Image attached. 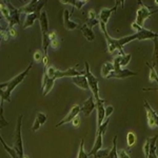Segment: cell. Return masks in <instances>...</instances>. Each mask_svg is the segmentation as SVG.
Wrapping results in <instances>:
<instances>
[{"label":"cell","mask_w":158,"mask_h":158,"mask_svg":"<svg viewBox=\"0 0 158 158\" xmlns=\"http://www.w3.org/2000/svg\"><path fill=\"white\" fill-rule=\"evenodd\" d=\"M119 3H121V2H116L115 6L113 7H110V9L109 7H104V9L101 10L100 13H99V17H98L99 25H100V29L102 33L106 32V24H108L110 17H111V15L117 10V6H118Z\"/></svg>","instance_id":"10"},{"label":"cell","mask_w":158,"mask_h":158,"mask_svg":"<svg viewBox=\"0 0 158 158\" xmlns=\"http://www.w3.org/2000/svg\"><path fill=\"white\" fill-rule=\"evenodd\" d=\"M138 3H139L140 7L137 10L135 23H136L137 25H139V27H143L144 21H146L147 19H149L153 14L157 13L158 10H156V11H150L149 7H148L147 6H144V3L142 1H138Z\"/></svg>","instance_id":"8"},{"label":"cell","mask_w":158,"mask_h":158,"mask_svg":"<svg viewBox=\"0 0 158 158\" xmlns=\"http://www.w3.org/2000/svg\"><path fill=\"white\" fill-rule=\"evenodd\" d=\"M0 121H1V128H3V127H6L9 124V121L6 120V118H4V114H3V100H1V102H0Z\"/></svg>","instance_id":"32"},{"label":"cell","mask_w":158,"mask_h":158,"mask_svg":"<svg viewBox=\"0 0 158 158\" xmlns=\"http://www.w3.org/2000/svg\"><path fill=\"white\" fill-rule=\"evenodd\" d=\"M104 135L102 133H97L96 134V139H95V142H94V146L92 148V150L90 152L88 153L89 156H94V155L97 153L99 150H101L102 148V138H103Z\"/></svg>","instance_id":"18"},{"label":"cell","mask_w":158,"mask_h":158,"mask_svg":"<svg viewBox=\"0 0 158 158\" xmlns=\"http://www.w3.org/2000/svg\"><path fill=\"white\" fill-rule=\"evenodd\" d=\"M153 42H154V51H153V54H152V59L149 63L152 67L157 68L158 67V38L153 39Z\"/></svg>","instance_id":"23"},{"label":"cell","mask_w":158,"mask_h":158,"mask_svg":"<svg viewBox=\"0 0 158 158\" xmlns=\"http://www.w3.org/2000/svg\"><path fill=\"white\" fill-rule=\"evenodd\" d=\"M147 119H148V126H149L150 129H154V128H157L156 126V122H155L154 118L152 117V115L150 113L147 112Z\"/></svg>","instance_id":"36"},{"label":"cell","mask_w":158,"mask_h":158,"mask_svg":"<svg viewBox=\"0 0 158 158\" xmlns=\"http://www.w3.org/2000/svg\"><path fill=\"white\" fill-rule=\"evenodd\" d=\"M6 4L7 6L10 10V17L9 19L6 20L7 22V27H14L16 24H19L20 22V12H19V9H16L13 4L11 3L10 1H4Z\"/></svg>","instance_id":"11"},{"label":"cell","mask_w":158,"mask_h":158,"mask_svg":"<svg viewBox=\"0 0 158 158\" xmlns=\"http://www.w3.org/2000/svg\"><path fill=\"white\" fill-rule=\"evenodd\" d=\"M38 20H39V25L42 35V51L45 57H48V49H49V45H51V40L49 32V19H48L47 12L42 11Z\"/></svg>","instance_id":"4"},{"label":"cell","mask_w":158,"mask_h":158,"mask_svg":"<svg viewBox=\"0 0 158 158\" xmlns=\"http://www.w3.org/2000/svg\"><path fill=\"white\" fill-rule=\"evenodd\" d=\"M85 77L88 79V82H89V86H90V90L93 93V97L95 99L96 102H98L99 100H101V98L99 97V85H98V78L95 77V76L92 74L91 70H90V65H89L88 61L85 62Z\"/></svg>","instance_id":"7"},{"label":"cell","mask_w":158,"mask_h":158,"mask_svg":"<svg viewBox=\"0 0 158 158\" xmlns=\"http://www.w3.org/2000/svg\"><path fill=\"white\" fill-rule=\"evenodd\" d=\"M113 64H114V71L106 77V79H111V78L123 79V78H128L131 77V76L137 75V73L133 72V71H130L128 69H122L120 67V55L116 56L114 58Z\"/></svg>","instance_id":"6"},{"label":"cell","mask_w":158,"mask_h":158,"mask_svg":"<svg viewBox=\"0 0 158 158\" xmlns=\"http://www.w3.org/2000/svg\"><path fill=\"white\" fill-rule=\"evenodd\" d=\"M83 75V72H79L75 68H71L67 71H60L54 67H44V73L42 78V90L43 96L48 95L54 86L56 79L63 77H76V76Z\"/></svg>","instance_id":"1"},{"label":"cell","mask_w":158,"mask_h":158,"mask_svg":"<svg viewBox=\"0 0 158 158\" xmlns=\"http://www.w3.org/2000/svg\"><path fill=\"white\" fill-rule=\"evenodd\" d=\"M104 37H106V44H108V52L109 53H114L116 52V51H118L119 53H120V56H124L123 50H122V48H120V45H119L118 43V39H115V38L111 37L110 35L108 34V31L106 32L103 33Z\"/></svg>","instance_id":"12"},{"label":"cell","mask_w":158,"mask_h":158,"mask_svg":"<svg viewBox=\"0 0 158 158\" xmlns=\"http://www.w3.org/2000/svg\"><path fill=\"white\" fill-rule=\"evenodd\" d=\"M99 23V19L96 15V12L94 10H90L89 11V16H88V19H86V22L85 24L88 25L90 29H93L94 27H96Z\"/></svg>","instance_id":"20"},{"label":"cell","mask_w":158,"mask_h":158,"mask_svg":"<svg viewBox=\"0 0 158 158\" xmlns=\"http://www.w3.org/2000/svg\"><path fill=\"white\" fill-rule=\"evenodd\" d=\"M60 2L62 4H71V6H73V10L75 9V7L80 10L88 1H86V0H65V1L64 0H61Z\"/></svg>","instance_id":"25"},{"label":"cell","mask_w":158,"mask_h":158,"mask_svg":"<svg viewBox=\"0 0 158 158\" xmlns=\"http://www.w3.org/2000/svg\"><path fill=\"white\" fill-rule=\"evenodd\" d=\"M32 67H33V62H30V64L27 65V68L25 69L23 72H21L17 76H15V77L12 78L11 80H9V81H6V82L1 83V85H0V90H1L0 91V97H1V100L7 101V102L11 101L12 92L15 90V88H17V86H18L20 83L24 80L27 75H29Z\"/></svg>","instance_id":"2"},{"label":"cell","mask_w":158,"mask_h":158,"mask_svg":"<svg viewBox=\"0 0 158 158\" xmlns=\"http://www.w3.org/2000/svg\"><path fill=\"white\" fill-rule=\"evenodd\" d=\"M118 158H130V156L124 150H120L118 151Z\"/></svg>","instance_id":"40"},{"label":"cell","mask_w":158,"mask_h":158,"mask_svg":"<svg viewBox=\"0 0 158 158\" xmlns=\"http://www.w3.org/2000/svg\"><path fill=\"white\" fill-rule=\"evenodd\" d=\"M158 139V136L155 135L154 137L150 138V151H149V155H148L147 158H158L157 154H156V141Z\"/></svg>","instance_id":"24"},{"label":"cell","mask_w":158,"mask_h":158,"mask_svg":"<svg viewBox=\"0 0 158 158\" xmlns=\"http://www.w3.org/2000/svg\"><path fill=\"white\" fill-rule=\"evenodd\" d=\"M72 123H73V127H75V128H78L79 124H80V118H79L78 116L75 117V118H74V120L72 121Z\"/></svg>","instance_id":"41"},{"label":"cell","mask_w":158,"mask_h":158,"mask_svg":"<svg viewBox=\"0 0 158 158\" xmlns=\"http://www.w3.org/2000/svg\"><path fill=\"white\" fill-rule=\"evenodd\" d=\"M127 141H128L129 148L134 146L135 142H136V135H135L134 132H129L128 135H127Z\"/></svg>","instance_id":"30"},{"label":"cell","mask_w":158,"mask_h":158,"mask_svg":"<svg viewBox=\"0 0 158 158\" xmlns=\"http://www.w3.org/2000/svg\"><path fill=\"white\" fill-rule=\"evenodd\" d=\"M143 104H144V109H146V111L148 112V113L151 114L152 117L154 118L155 122H156V126H157V128H158V114L154 111V110H153V108H152L151 106H150V103L148 102L147 100H144Z\"/></svg>","instance_id":"28"},{"label":"cell","mask_w":158,"mask_h":158,"mask_svg":"<svg viewBox=\"0 0 158 158\" xmlns=\"http://www.w3.org/2000/svg\"><path fill=\"white\" fill-rule=\"evenodd\" d=\"M106 99H101L98 102H96V111H97V128L100 127L106 120Z\"/></svg>","instance_id":"14"},{"label":"cell","mask_w":158,"mask_h":158,"mask_svg":"<svg viewBox=\"0 0 158 158\" xmlns=\"http://www.w3.org/2000/svg\"><path fill=\"white\" fill-rule=\"evenodd\" d=\"M132 29L135 30V33L133 35H129V36L122 37L118 39V43L120 45V48L123 49L124 45L129 44L130 42H132L133 40H147V39H155L158 38V33H155L153 31H150L146 29V27H141L136 23H132Z\"/></svg>","instance_id":"3"},{"label":"cell","mask_w":158,"mask_h":158,"mask_svg":"<svg viewBox=\"0 0 158 158\" xmlns=\"http://www.w3.org/2000/svg\"><path fill=\"white\" fill-rule=\"evenodd\" d=\"M96 109V101L94 97H90L83 102L82 106H81V113L85 116L91 115V113Z\"/></svg>","instance_id":"15"},{"label":"cell","mask_w":158,"mask_h":158,"mask_svg":"<svg viewBox=\"0 0 158 158\" xmlns=\"http://www.w3.org/2000/svg\"><path fill=\"white\" fill-rule=\"evenodd\" d=\"M62 14H63V27H64V29L68 31H73L77 29L78 23H76V22H74L70 19L71 12H69L68 10H63Z\"/></svg>","instance_id":"16"},{"label":"cell","mask_w":158,"mask_h":158,"mask_svg":"<svg viewBox=\"0 0 158 158\" xmlns=\"http://www.w3.org/2000/svg\"><path fill=\"white\" fill-rule=\"evenodd\" d=\"M72 82L75 85H77L78 88L82 89L85 91L90 90V86H89L88 79H86L85 75H80V76H76V77H72Z\"/></svg>","instance_id":"17"},{"label":"cell","mask_w":158,"mask_h":158,"mask_svg":"<svg viewBox=\"0 0 158 158\" xmlns=\"http://www.w3.org/2000/svg\"><path fill=\"white\" fill-rule=\"evenodd\" d=\"M142 150H143L144 157L147 158V157H148V155H149V151H150V138H147V139H146V142H144Z\"/></svg>","instance_id":"38"},{"label":"cell","mask_w":158,"mask_h":158,"mask_svg":"<svg viewBox=\"0 0 158 158\" xmlns=\"http://www.w3.org/2000/svg\"><path fill=\"white\" fill-rule=\"evenodd\" d=\"M110 152H111V149H101L94 155V158H104L110 154Z\"/></svg>","instance_id":"35"},{"label":"cell","mask_w":158,"mask_h":158,"mask_svg":"<svg viewBox=\"0 0 158 158\" xmlns=\"http://www.w3.org/2000/svg\"><path fill=\"white\" fill-rule=\"evenodd\" d=\"M50 40H51V47H53L54 49H57L59 47V40H58L57 35L54 32L50 33Z\"/></svg>","instance_id":"31"},{"label":"cell","mask_w":158,"mask_h":158,"mask_svg":"<svg viewBox=\"0 0 158 158\" xmlns=\"http://www.w3.org/2000/svg\"><path fill=\"white\" fill-rule=\"evenodd\" d=\"M80 31H81V33H82L83 37H85L89 42L94 41V40H95V34H94L93 30L90 29V27H89L85 23L82 24V27H80Z\"/></svg>","instance_id":"22"},{"label":"cell","mask_w":158,"mask_h":158,"mask_svg":"<svg viewBox=\"0 0 158 158\" xmlns=\"http://www.w3.org/2000/svg\"><path fill=\"white\" fill-rule=\"evenodd\" d=\"M22 119H23V115L20 114L17 118L16 128L14 130V142H13V148L15 151L18 153L20 158H23V143H22V135H21V128H22Z\"/></svg>","instance_id":"5"},{"label":"cell","mask_w":158,"mask_h":158,"mask_svg":"<svg viewBox=\"0 0 158 158\" xmlns=\"http://www.w3.org/2000/svg\"><path fill=\"white\" fill-rule=\"evenodd\" d=\"M40 14H41V12H39V13H34V14H30V15H27V17H25V20H24V23H23V25H22V29L25 30V29H27V27H32V25L34 24L35 20L39 19Z\"/></svg>","instance_id":"21"},{"label":"cell","mask_w":158,"mask_h":158,"mask_svg":"<svg viewBox=\"0 0 158 158\" xmlns=\"http://www.w3.org/2000/svg\"><path fill=\"white\" fill-rule=\"evenodd\" d=\"M132 55L131 54H126L124 56H120V67L122 69H124L126 65L129 64V62L131 61Z\"/></svg>","instance_id":"34"},{"label":"cell","mask_w":158,"mask_h":158,"mask_svg":"<svg viewBox=\"0 0 158 158\" xmlns=\"http://www.w3.org/2000/svg\"><path fill=\"white\" fill-rule=\"evenodd\" d=\"M45 3H47L45 0H31L27 4H24L23 6L19 7V12L20 14H27V15L39 13L41 12V9L44 6Z\"/></svg>","instance_id":"9"},{"label":"cell","mask_w":158,"mask_h":158,"mask_svg":"<svg viewBox=\"0 0 158 158\" xmlns=\"http://www.w3.org/2000/svg\"><path fill=\"white\" fill-rule=\"evenodd\" d=\"M45 121H47V115H45L44 113H40V112L39 113H37L36 118H35V121L32 126V131L33 132L38 131V130L40 129V127H41L42 124H44Z\"/></svg>","instance_id":"19"},{"label":"cell","mask_w":158,"mask_h":158,"mask_svg":"<svg viewBox=\"0 0 158 158\" xmlns=\"http://www.w3.org/2000/svg\"><path fill=\"white\" fill-rule=\"evenodd\" d=\"M81 112V106H79L78 104H75V106H73L72 108H71L70 112L68 113V115L64 117V118L62 119V120H60L58 122L57 124H56V128H59V127L63 126V124L65 123H69V122H72L74 120V118L75 117L78 116V114Z\"/></svg>","instance_id":"13"},{"label":"cell","mask_w":158,"mask_h":158,"mask_svg":"<svg viewBox=\"0 0 158 158\" xmlns=\"http://www.w3.org/2000/svg\"><path fill=\"white\" fill-rule=\"evenodd\" d=\"M113 112H114V108L112 106H106V118H109V117L112 115Z\"/></svg>","instance_id":"39"},{"label":"cell","mask_w":158,"mask_h":158,"mask_svg":"<svg viewBox=\"0 0 158 158\" xmlns=\"http://www.w3.org/2000/svg\"><path fill=\"white\" fill-rule=\"evenodd\" d=\"M104 158H118V151H117V136L113 138V146L111 148V152Z\"/></svg>","instance_id":"29"},{"label":"cell","mask_w":158,"mask_h":158,"mask_svg":"<svg viewBox=\"0 0 158 158\" xmlns=\"http://www.w3.org/2000/svg\"><path fill=\"white\" fill-rule=\"evenodd\" d=\"M43 57H44V53H43V51H36L34 54V60L36 61V62H39V61H41L43 59Z\"/></svg>","instance_id":"37"},{"label":"cell","mask_w":158,"mask_h":158,"mask_svg":"<svg viewBox=\"0 0 158 158\" xmlns=\"http://www.w3.org/2000/svg\"><path fill=\"white\" fill-rule=\"evenodd\" d=\"M113 71H114L113 62H104L102 68H101V76L103 78H106Z\"/></svg>","instance_id":"26"},{"label":"cell","mask_w":158,"mask_h":158,"mask_svg":"<svg viewBox=\"0 0 158 158\" xmlns=\"http://www.w3.org/2000/svg\"><path fill=\"white\" fill-rule=\"evenodd\" d=\"M90 156L88 155V153L85 152V141L83 139L80 142V147H79V152L77 155V158H89Z\"/></svg>","instance_id":"33"},{"label":"cell","mask_w":158,"mask_h":158,"mask_svg":"<svg viewBox=\"0 0 158 158\" xmlns=\"http://www.w3.org/2000/svg\"><path fill=\"white\" fill-rule=\"evenodd\" d=\"M0 141H1L2 147L4 148V150H6V153H9L10 156H11L12 158H20V157H19V155H18V153H17L16 151H15L14 148H11V147L7 146V144L6 143V141H4L2 137H0Z\"/></svg>","instance_id":"27"}]
</instances>
